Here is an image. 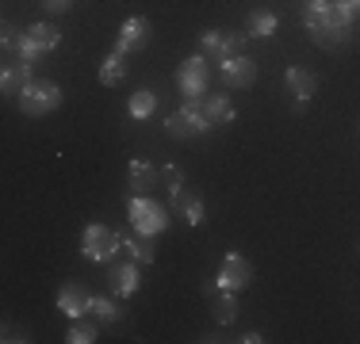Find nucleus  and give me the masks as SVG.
<instances>
[{
    "instance_id": "obj_1",
    "label": "nucleus",
    "mask_w": 360,
    "mask_h": 344,
    "mask_svg": "<svg viewBox=\"0 0 360 344\" xmlns=\"http://www.w3.org/2000/svg\"><path fill=\"white\" fill-rule=\"evenodd\" d=\"M299 20H303L307 31H319V27H353L356 12L349 4H341V0H303Z\"/></svg>"
},
{
    "instance_id": "obj_2",
    "label": "nucleus",
    "mask_w": 360,
    "mask_h": 344,
    "mask_svg": "<svg viewBox=\"0 0 360 344\" xmlns=\"http://www.w3.org/2000/svg\"><path fill=\"white\" fill-rule=\"evenodd\" d=\"M81 253H84V260H92V264H111L123 253V237L111 226H104V222H92V226L81 230Z\"/></svg>"
},
{
    "instance_id": "obj_3",
    "label": "nucleus",
    "mask_w": 360,
    "mask_h": 344,
    "mask_svg": "<svg viewBox=\"0 0 360 344\" xmlns=\"http://www.w3.org/2000/svg\"><path fill=\"white\" fill-rule=\"evenodd\" d=\"M165 131L173 138H195V134H207L215 131L207 119V111H203V100H184L173 115L165 119Z\"/></svg>"
},
{
    "instance_id": "obj_4",
    "label": "nucleus",
    "mask_w": 360,
    "mask_h": 344,
    "mask_svg": "<svg viewBox=\"0 0 360 344\" xmlns=\"http://www.w3.org/2000/svg\"><path fill=\"white\" fill-rule=\"evenodd\" d=\"M127 214H131V230L142 237H158L161 230L169 226V211L161 203H153L150 195H134L131 206H127Z\"/></svg>"
},
{
    "instance_id": "obj_5",
    "label": "nucleus",
    "mask_w": 360,
    "mask_h": 344,
    "mask_svg": "<svg viewBox=\"0 0 360 344\" xmlns=\"http://www.w3.org/2000/svg\"><path fill=\"white\" fill-rule=\"evenodd\" d=\"M15 100H20V111H23V115L39 119V115H50L54 107H62V88H58L54 81H31Z\"/></svg>"
},
{
    "instance_id": "obj_6",
    "label": "nucleus",
    "mask_w": 360,
    "mask_h": 344,
    "mask_svg": "<svg viewBox=\"0 0 360 344\" xmlns=\"http://www.w3.org/2000/svg\"><path fill=\"white\" fill-rule=\"evenodd\" d=\"M211 84V69H207V54H192L184 58L176 69V88L184 92V100H200Z\"/></svg>"
},
{
    "instance_id": "obj_7",
    "label": "nucleus",
    "mask_w": 360,
    "mask_h": 344,
    "mask_svg": "<svg viewBox=\"0 0 360 344\" xmlns=\"http://www.w3.org/2000/svg\"><path fill=\"white\" fill-rule=\"evenodd\" d=\"M245 46H250V31H203L200 34V50L207 58H215V62L242 54Z\"/></svg>"
},
{
    "instance_id": "obj_8",
    "label": "nucleus",
    "mask_w": 360,
    "mask_h": 344,
    "mask_svg": "<svg viewBox=\"0 0 360 344\" xmlns=\"http://www.w3.org/2000/svg\"><path fill=\"white\" fill-rule=\"evenodd\" d=\"M108 283H111V295L115 298H131L139 295V283H142V264L139 260H111L108 264Z\"/></svg>"
},
{
    "instance_id": "obj_9",
    "label": "nucleus",
    "mask_w": 360,
    "mask_h": 344,
    "mask_svg": "<svg viewBox=\"0 0 360 344\" xmlns=\"http://www.w3.org/2000/svg\"><path fill=\"white\" fill-rule=\"evenodd\" d=\"M250 283H253V264L245 260V256L230 253L226 260H222L219 275H215V287L219 291H242V287H250Z\"/></svg>"
},
{
    "instance_id": "obj_10",
    "label": "nucleus",
    "mask_w": 360,
    "mask_h": 344,
    "mask_svg": "<svg viewBox=\"0 0 360 344\" xmlns=\"http://www.w3.org/2000/svg\"><path fill=\"white\" fill-rule=\"evenodd\" d=\"M146 42H150V20L146 15H131L115 34V54H123V58L139 54V50H146Z\"/></svg>"
},
{
    "instance_id": "obj_11",
    "label": "nucleus",
    "mask_w": 360,
    "mask_h": 344,
    "mask_svg": "<svg viewBox=\"0 0 360 344\" xmlns=\"http://www.w3.org/2000/svg\"><path fill=\"white\" fill-rule=\"evenodd\" d=\"M219 77L226 88H250L257 81V62H250L245 54H234V58H222L219 62Z\"/></svg>"
},
{
    "instance_id": "obj_12",
    "label": "nucleus",
    "mask_w": 360,
    "mask_h": 344,
    "mask_svg": "<svg viewBox=\"0 0 360 344\" xmlns=\"http://www.w3.org/2000/svg\"><path fill=\"white\" fill-rule=\"evenodd\" d=\"M284 84H288V92H291V96H295V111L303 115V111H307V100L314 96V88H319V77H314L311 69L291 65L288 73H284Z\"/></svg>"
},
{
    "instance_id": "obj_13",
    "label": "nucleus",
    "mask_w": 360,
    "mask_h": 344,
    "mask_svg": "<svg viewBox=\"0 0 360 344\" xmlns=\"http://www.w3.org/2000/svg\"><path fill=\"white\" fill-rule=\"evenodd\" d=\"M92 306V291L81 287V283H65L62 291H58V310H62L65 317H84Z\"/></svg>"
},
{
    "instance_id": "obj_14",
    "label": "nucleus",
    "mask_w": 360,
    "mask_h": 344,
    "mask_svg": "<svg viewBox=\"0 0 360 344\" xmlns=\"http://www.w3.org/2000/svg\"><path fill=\"white\" fill-rule=\"evenodd\" d=\"M31 81H35V77H31V62H4V73H0V92H4V96H20Z\"/></svg>"
},
{
    "instance_id": "obj_15",
    "label": "nucleus",
    "mask_w": 360,
    "mask_h": 344,
    "mask_svg": "<svg viewBox=\"0 0 360 344\" xmlns=\"http://www.w3.org/2000/svg\"><path fill=\"white\" fill-rule=\"evenodd\" d=\"M173 211H176L180 218L188 222V226H200V222H203V214H207V211H203V195L188 192V187L173 195Z\"/></svg>"
},
{
    "instance_id": "obj_16",
    "label": "nucleus",
    "mask_w": 360,
    "mask_h": 344,
    "mask_svg": "<svg viewBox=\"0 0 360 344\" xmlns=\"http://www.w3.org/2000/svg\"><path fill=\"white\" fill-rule=\"evenodd\" d=\"M131 195H150L153 187H158V176L161 172L153 168V165H146V161H131Z\"/></svg>"
},
{
    "instance_id": "obj_17",
    "label": "nucleus",
    "mask_w": 360,
    "mask_h": 344,
    "mask_svg": "<svg viewBox=\"0 0 360 344\" xmlns=\"http://www.w3.org/2000/svg\"><path fill=\"white\" fill-rule=\"evenodd\" d=\"M203 111H207L211 126H226V123H234V103H230L226 92H211V96L203 100Z\"/></svg>"
},
{
    "instance_id": "obj_18",
    "label": "nucleus",
    "mask_w": 360,
    "mask_h": 344,
    "mask_svg": "<svg viewBox=\"0 0 360 344\" xmlns=\"http://www.w3.org/2000/svg\"><path fill=\"white\" fill-rule=\"evenodd\" d=\"M280 27L276 12H269V8H257V12H250V23H245V31H250V39H272Z\"/></svg>"
},
{
    "instance_id": "obj_19",
    "label": "nucleus",
    "mask_w": 360,
    "mask_h": 344,
    "mask_svg": "<svg viewBox=\"0 0 360 344\" xmlns=\"http://www.w3.org/2000/svg\"><path fill=\"white\" fill-rule=\"evenodd\" d=\"M123 256H131L139 264H153V237H142V234L123 237Z\"/></svg>"
},
{
    "instance_id": "obj_20",
    "label": "nucleus",
    "mask_w": 360,
    "mask_h": 344,
    "mask_svg": "<svg viewBox=\"0 0 360 344\" xmlns=\"http://www.w3.org/2000/svg\"><path fill=\"white\" fill-rule=\"evenodd\" d=\"M127 81V58L123 54H108L104 65H100V84H108V88H115V84Z\"/></svg>"
},
{
    "instance_id": "obj_21",
    "label": "nucleus",
    "mask_w": 360,
    "mask_h": 344,
    "mask_svg": "<svg viewBox=\"0 0 360 344\" xmlns=\"http://www.w3.org/2000/svg\"><path fill=\"white\" fill-rule=\"evenodd\" d=\"M311 39H314V46H322V50H338L353 39V27H319V31H311Z\"/></svg>"
},
{
    "instance_id": "obj_22",
    "label": "nucleus",
    "mask_w": 360,
    "mask_h": 344,
    "mask_svg": "<svg viewBox=\"0 0 360 344\" xmlns=\"http://www.w3.org/2000/svg\"><path fill=\"white\" fill-rule=\"evenodd\" d=\"M211 314H215L219 325H230L238 317V291H219L215 303H211Z\"/></svg>"
},
{
    "instance_id": "obj_23",
    "label": "nucleus",
    "mask_w": 360,
    "mask_h": 344,
    "mask_svg": "<svg viewBox=\"0 0 360 344\" xmlns=\"http://www.w3.org/2000/svg\"><path fill=\"white\" fill-rule=\"evenodd\" d=\"M27 34L39 42V50H42V54H50V50H58V46H62V31H58L54 23H31Z\"/></svg>"
},
{
    "instance_id": "obj_24",
    "label": "nucleus",
    "mask_w": 360,
    "mask_h": 344,
    "mask_svg": "<svg viewBox=\"0 0 360 344\" xmlns=\"http://www.w3.org/2000/svg\"><path fill=\"white\" fill-rule=\"evenodd\" d=\"M127 111H131L134 119H150L153 111H158V92H153V88H139L131 96V103H127Z\"/></svg>"
},
{
    "instance_id": "obj_25",
    "label": "nucleus",
    "mask_w": 360,
    "mask_h": 344,
    "mask_svg": "<svg viewBox=\"0 0 360 344\" xmlns=\"http://www.w3.org/2000/svg\"><path fill=\"white\" fill-rule=\"evenodd\" d=\"M89 314L92 317H100V322H119V306H115V298H108V295H92V306H89Z\"/></svg>"
},
{
    "instance_id": "obj_26",
    "label": "nucleus",
    "mask_w": 360,
    "mask_h": 344,
    "mask_svg": "<svg viewBox=\"0 0 360 344\" xmlns=\"http://www.w3.org/2000/svg\"><path fill=\"white\" fill-rule=\"evenodd\" d=\"M96 337H100V333H96V325H92V322H84V317H73L70 337H65V340H70V344H92Z\"/></svg>"
},
{
    "instance_id": "obj_27",
    "label": "nucleus",
    "mask_w": 360,
    "mask_h": 344,
    "mask_svg": "<svg viewBox=\"0 0 360 344\" xmlns=\"http://www.w3.org/2000/svg\"><path fill=\"white\" fill-rule=\"evenodd\" d=\"M15 58H20V62H31V65H35V62H39V58H42V50H39V42H35V39H31V34H27V31H23V34H20V39H15Z\"/></svg>"
},
{
    "instance_id": "obj_28",
    "label": "nucleus",
    "mask_w": 360,
    "mask_h": 344,
    "mask_svg": "<svg viewBox=\"0 0 360 344\" xmlns=\"http://www.w3.org/2000/svg\"><path fill=\"white\" fill-rule=\"evenodd\" d=\"M161 180H165L169 195L184 192V168H180V165H165V168H161Z\"/></svg>"
},
{
    "instance_id": "obj_29",
    "label": "nucleus",
    "mask_w": 360,
    "mask_h": 344,
    "mask_svg": "<svg viewBox=\"0 0 360 344\" xmlns=\"http://www.w3.org/2000/svg\"><path fill=\"white\" fill-rule=\"evenodd\" d=\"M39 4H42V12H46V15H58V12H70L73 0H39Z\"/></svg>"
},
{
    "instance_id": "obj_30",
    "label": "nucleus",
    "mask_w": 360,
    "mask_h": 344,
    "mask_svg": "<svg viewBox=\"0 0 360 344\" xmlns=\"http://www.w3.org/2000/svg\"><path fill=\"white\" fill-rule=\"evenodd\" d=\"M15 39H20V34H15V27H12V23H4V34H0L4 50H15Z\"/></svg>"
},
{
    "instance_id": "obj_31",
    "label": "nucleus",
    "mask_w": 360,
    "mask_h": 344,
    "mask_svg": "<svg viewBox=\"0 0 360 344\" xmlns=\"http://www.w3.org/2000/svg\"><path fill=\"white\" fill-rule=\"evenodd\" d=\"M4 340H12V344H15V340H31V337H27V329H15V325H4Z\"/></svg>"
},
{
    "instance_id": "obj_32",
    "label": "nucleus",
    "mask_w": 360,
    "mask_h": 344,
    "mask_svg": "<svg viewBox=\"0 0 360 344\" xmlns=\"http://www.w3.org/2000/svg\"><path fill=\"white\" fill-rule=\"evenodd\" d=\"M242 340H245V344H261L264 337H261V333H257V329H250V333H245V337H242Z\"/></svg>"
},
{
    "instance_id": "obj_33",
    "label": "nucleus",
    "mask_w": 360,
    "mask_h": 344,
    "mask_svg": "<svg viewBox=\"0 0 360 344\" xmlns=\"http://www.w3.org/2000/svg\"><path fill=\"white\" fill-rule=\"evenodd\" d=\"M341 4H349V8H353V12L360 15V0H341Z\"/></svg>"
}]
</instances>
